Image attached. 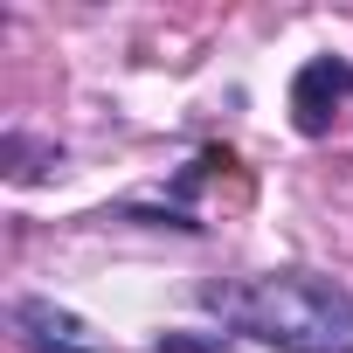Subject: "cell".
Listing matches in <instances>:
<instances>
[{"label":"cell","instance_id":"1","mask_svg":"<svg viewBox=\"0 0 353 353\" xmlns=\"http://www.w3.org/2000/svg\"><path fill=\"white\" fill-rule=\"evenodd\" d=\"M222 319L277 353H353V291L312 270H270L236 291H208Z\"/></svg>","mask_w":353,"mask_h":353},{"label":"cell","instance_id":"2","mask_svg":"<svg viewBox=\"0 0 353 353\" xmlns=\"http://www.w3.org/2000/svg\"><path fill=\"white\" fill-rule=\"evenodd\" d=\"M346 97H353V63H346V56H312V63L291 77V125H298L305 139H325Z\"/></svg>","mask_w":353,"mask_h":353},{"label":"cell","instance_id":"3","mask_svg":"<svg viewBox=\"0 0 353 353\" xmlns=\"http://www.w3.org/2000/svg\"><path fill=\"white\" fill-rule=\"evenodd\" d=\"M14 332L35 346V353H104L83 339V319L49 305V298H14Z\"/></svg>","mask_w":353,"mask_h":353},{"label":"cell","instance_id":"4","mask_svg":"<svg viewBox=\"0 0 353 353\" xmlns=\"http://www.w3.org/2000/svg\"><path fill=\"white\" fill-rule=\"evenodd\" d=\"M166 353H222V339H194V332H159Z\"/></svg>","mask_w":353,"mask_h":353}]
</instances>
